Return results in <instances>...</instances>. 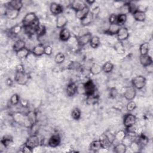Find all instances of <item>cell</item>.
Returning a JSON list of instances; mask_svg holds the SVG:
<instances>
[{"instance_id": "54", "label": "cell", "mask_w": 153, "mask_h": 153, "mask_svg": "<svg viewBox=\"0 0 153 153\" xmlns=\"http://www.w3.org/2000/svg\"><path fill=\"white\" fill-rule=\"evenodd\" d=\"M24 71V67L22 65H18L16 66V72Z\"/></svg>"}, {"instance_id": "9", "label": "cell", "mask_w": 153, "mask_h": 153, "mask_svg": "<svg viewBox=\"0 0 153 153\" xmlns=\"http://www.w3.org/2000/svg\"><path fill=\"white\" fill-rule=\"evenodd\" d=\"M136 95V89L133 87H127L124 92V97L125 99L128 101L133 100Z\"/></svg>"}, {"instance_id": "37", "label": "cell", "mask_w": 153, "mask_h": 153, "mask_svg": "<svg viewBox=\"0 0 153 153\" xmlns=\"http://www.w3.org/2000/svg\"><path fill=\"white\" fill-rule=\"evenodd\" d=\"M127 133L126 131L123 130H119L115 134V139H117L118 141H121L122 142V140L124 139V138L126 136Z\"/></svg>"}, {"instance_id": "2", "label": "cell", "mask_w": 153, "mask_h": 153, "mask_svg": "<svg viewBox=\"0 0 153 153\" xmlns=\"http://www.w3.org/2000/svg\"><path fill=\"white\" fill-rule=\"evenodd\" d=\"M30 78L29 75L24 71L16 72L14 75V81L19 85H26Z\"/></svg>"}, {"instance_id": "39", "label": "cell", "mask_w": 153, "mask_h": 153, "mask_svg": "<svg viewBox=\"0 0 153 153\" xmlns=\"http://www.w3.org/2000/svg\"><path fill=\"white\" fill-rule=\"evenodd\" d=\"M81 67V65L80 63L76 61H73L70 62V63L68 66V68L70 70H78Z\"/></svg>"}, {"instance_id": "16", "label": "cell", "mask_w": 153, "mask_h": 153, "mask_svg": "<svg viewBox=\"0 0 153 153\" xmlns=\"http://www.w3.org/2000/svg\"><path fill=\"white\" fill-rule=\"evenodd\" d=\"M77 93V85L74 82L69 83L66 88V93L68 96L72 97Z\"/></svg>"}, {"instance_id": "24", "label": "cell", "mask_w": 153, "mask_h": 153, "mask_svg": "<svg viewBox=\"0 0 153 153\" xmlns=\"http://www.w3.org/2000/svg\"><path fill=\"white\" fill-rule=\"evenodd\" d=\"M8 10H7V11L6 13V14H5L7 16V17L8 19H11V20L16 19L18 17V16L20 13V11L9 8L8 7Z\"/></svg>"}, {"instance_id": "14", "label": "cell", "mask_w": 153, "mask_h": 153, "mask_svg": "<svg viewBox=\"0 0 153 153\" xmlns=\"http://www.w3.org/2000/svg\"><path fill=\"white\" fill-rule=\"evenodd\" d=\"M61 142V139L59 135L53 134L52 135L48 140V144L52 148H55L58 146Z\"/></svg>"}, {"instance_id": "44", "label": "cell", "mask_w": 153, "mask_h": 153, "mask_svg": "<svg viewBox=\"0 0 153 153\" xmlns=\"http://www.w3.org/2000/svg\"><path fill=\"white\" fill-rule=\"evenodd\" d=\"M129 147L134 152H138L139 151V149L140 148V145H139V143L136 140L133 141L131 143V144L129 145Z\"/></svg>"}, {"instance_id": "30", "label": "cell", "mask_w": 153, "mask_h": 153, "mask_svg": "<svg viewBox=\"0 0 153 153\" xmlns=\"http://www.w3.org/2000/svg\"><path fill=\"white\" fill-rule=\"evenodd\" d=\"M89 44L93 48H97L100 44V40L99 37L97 36H92Z\"/></svg>"}, {"instance_id": "51", "label": "cell", "mask_w": 153, "mask_h": 153, "mask_svg": "<svg viewBox=\"0 0 153 153\" xmlns=\"http://www.w3.org/2000/svg\"><path fill=\"white\" fill-rule=\"evenodd\" d=\"M117 15L115 14H112L109 16V22L110 24H113V23H116L117 22Z\"/></svg>"}, {"instance_id": "5", "label": "cell", "mask_w": 153, "mask_h": 153, "mask_svg": "<svg viewBox=\"0 0 153 153\" xmlns=\"http://www.w3.org/2000/svg\"><path fill=\"white\" fill-rule=\"evenodd\" d=\"M84 90H85V95L87 96L93 95L96 93L97 90L95 84L91 79H89L84 83Z\"/></svg>"}, {"instance_id": "4", "label": "cell", "mask_w": 153, "mask_h": 153, "mask_svg": "<svg viewBox=\"0 0 153 153\" xmlns=\"http://www.w3.org/2000/svg\"><path fill=\"white\" fill-rule=\"evenodd\" d=\"M41 143L40 139L37 134H31L26 140L25 145L29 146L30 148L33 149L37 148Z\"/></svg>"}, {"instance_id": "45", "label": "cell", "mask_w": 153, "mask_h": 153, "mask_svg": "<svg viewBox=\"0 0 153 153\" xmlns=\"http://www.w3.org/2000/svg\"><path fill=\"white\" fill-rule=\"evenodd\" d=\"M136 104L133 100H130L126 105V109L129 112L133 111L136 109Z\"/></svg>"}, {"instance_id": "33", "label": "cell", "mask_w": 153, "mask_h": 153, "mask_svg": "<svg viewBox=\"0 0 153 153\" xmlns=\"http://www.w3.org/2000/svg\"><path fill=\"white\" fill-rule=\"evenodd\" d=\"M139 51L140 55H144L148 54L149 51V44L148 42L142 43L139 47Z\"/></svg>"}, {"instance_id": "48", "label": "cell", "mask_w": 153, "mask_h": 153, "mask_svg": "<svg viewBox=\"0 0 153 153\" xmlns=\"http://www.w3.org/2000/svg\"><path fill=\"white\" fill-rule=\"evenodd\" d=\"M1 143L2 145H4V146H8L11 144L12 139H10L9 137L7 138L4 136V137L1 139Z\"/></svg>"}, {"instance_id": "19", "label": "cell", "mask_w": 153, "mask_h": 153, "mask_svg": "<svg viewBox=\"0 0 153 153\" xmlns=\"http://www.w3.org/2000/svg\"><path fill=\"white\" fill-rule=\"evenodd\" d=\"M121 26H119L117 23H113V24H109V26L108 28V29L105 31V33L111 35H117L118 30H120Z\"/></svg>"}, {"instance_id": "7", "label": "cell", "mask_w": 153, "mask_h": 153, "mask_svg": "<svg viewBox=\"0 0 153 153\" xmlns=\"http://www.w3.org/2000/svg\"><path fill=\"white\" fill-rule=\"evenodd\" d=\"M92 37V35L90 32H87L84 33L83 35L79 36L77 39H76V42L78 44L81 46H84L88 44L90 41V39Z\"/></svg>"}, {"instance_id": "36", "label": "cell", "mask_w": 153, "mask_h": 153, "mask_svg": "<svg viewBox=\"0 0 153 153\" xmlns=\"http://www.w3.org/2000/svg\"><path fill=\"white\" fill-rule=\"evenodd\" d=\"M65 60V56L62 53H58L54 56V61L57 64L62 63Z\"/></svg>"}, {"instance_id": "42", "label": "cell", "mask_w": 153, "mask_h": 153, "mask_svg": "<svg viewBox=\"0 0 153 153\" xmlns=\"http://www.w3.org/2000/svg\"><path fill=\"white\" fill-rule=\"evenodd\" d=\"M46 32V28L44 25H39L38 26L36 31V34L38 36H43Z\"/></svg>"}, {"instance_id": "11", "label": "cell", "mask_w": 153, "mask_h": 153, "mask_svg": "<svg viewBox=\"0 0 153 153\" xmlns=\"http://www.w3.org/2000/svg\"><path fill=\"white\" fill-rule=\"evenodd\" d=\"M117 36L118 41L120 42L127 39L129 36V32L128 29L126 27H121L117 34Z\"/></svg>"}, {"instance_id": "40", "label": "cell", "mask_w": 153, "mask_h": 153, "mask_svg": "<svg viewBox=\"0 0 153 153\" xmlns=\"http://www.w3.org/2000/svg\"><path fill=\"white\" fill-rule=\"evenodd\" d=\"M120 14H127L130 13V7H129V3H124L123 4L121 7L120 8Z\"/></svg>"}, {"instance_id": "31", "label": "cell", "mask_w": 153, "mask_h": 153, "mask_svg": "<svg viewBox=\"0 0 153 153\" xmlns=\"http://www.w3.org/2000/svg\"><path fill=\"white\" fill-rule=\"evenodd\" d=\"M127 151V146L121 143H118L114 147V151L116 153H125Z\"/></svg>"}, {"instance_id": "53", "label": "cell", "mask_w": 153, "mask_h": 153, "mask_svg": "<svg viewBox=\"0 0 153 153\" xmlns=\"http://www.w3.org/2000/svg\"><path fill=\"white\" fill-rule=\"evenodd\" d=\"M53 49L52 47L50 45H47L45 46V50H44V54L48 56H50L52 54Z\"/></svg>"}, {"instance_id": "18", "label": "cell", "mask_w": 153, "mask_h": 153, "mask_svg": "<svg viewBox=\"0 0 153 153\" xmlns=\"http://www.w3.org/2000/svg\"><path fill=\"white\" fill-rule=\"evenodd\" d=\"M44 50L45 46L42 44H39L33 48L32 53L36 56H41L44 54Z\"/></svg>"}, {"instance_id": "27", "label": "cell", "mask_w": 153, "mask_h": 153, "mask_svg": "<svg viewBox=\"0 0 153 153\" xmlns=\"http://www.w3.org/2000/svg\"><path fill=\"white\" fill-rule=\"evenodd\" d=\"M102 71V66L97 63H93L90 68V72L93 75L99 74Z\"/></svg>"}, {"instance_id": "15", "label": "cell", "mask_w": 153, "mask_h": 153, "mask_svg": "<svg viewBox=\"0 0 153 153\" xmlns=\"http://www.w3.org/2000/svg\"><path fill=\"white\" fill-rule=\"evenodd\" d=\"M67 23H68V19L64 15L60 14L57 16L56 22V25L57 28L62 29L65 27V26L67 25Z\"/></svg>"}, {"instance_id": "28", "label": "cell", "mask_w": 153, "mask_h": 153, "mask_svg": "<svg viewBox=\"0 0 153 153\" xmlns=\"http://www.w3.org/2000/svg\"><path fill=\"white\" fill-rule=\"evenodd\" d=\"M102 148H103V146H102V143L100 140H93V142H91V143L90 145V149L91 151H96V152L99 151Z\"/></svg>"}, {"instance_id": "6", "label": "cell", "mask_w": 153, "mask_h": 153, "mask_svg": "<svg viewBox=\"0 0 153 153\" xmlns=\"http://www.w3.org/2000/svg\"><path fill=\"white\" fill-rule=\"evenodd\" d=\"M37 17L36 14L33 12H30L27 13L22 20V25L24 27H26L31 25L37 20Z\"/></svg>"}, {"instance_id": "23", "label": "cell", "mask_w": 153, "mask_h": 153, "mask_svg": "<svg viewBox=\"0 0 153 153\" xmlns=\"http://www.w3.org/2000/svg\"><path fill=\"white\" fill-rule=\"evenodd\" d=\"M26 117L31 125H33L37 123V114L34 111H29L26 114Z\"/></svg>"}, {"instance_id": "25", "label": "cell", "mask_w": 153, "mask_h": 153, "mask_svg": "<svg viewBox=\"0 0 153 153\" xmlns=\"http://www.w3.org/2000/svg\"><path fill=\"white\" fill-rule=\"evenodd\" d=\"M30 53V50L25 47L24 48L19 50V51L16 52V56L19 59H26V57H28V56H29Z\"/></svg>"}, {"instance_id": "52", "label": "cell", "mask_w": 153, "mask_h": 153, "mask_svg": "<svg viewBox=\"0 0 153 153\" xmlns=\"http://www.w3.org/2000/svg\"><path fill=\"white\" fill-rule=\"evenodd\" d=\"M22 152H25V153H30V152H32L33 149L30 148L29 146H27L26 145H24L22 147Z\"/></svg>"}, {"instance_id": "26", "label": "cell", "mask_w": 153, "mask_h": 153, "mask_svg": "<svg viewBox=\"0 0 153 153\" xmlns=\"http://www.w3.org/2000/svg\"><path fill=\"white\" fill-rule=\"evenodd\" d=\"M90 9L88 8V6H87L86 7H85L84 8L81 10H79L78 11H76L75 12V16H76V17L77 19H78L79 20H81L84 17H85L87 14L90 12Z\"/></svg>"}, {"instance_id": "46", "label": "cell", "mask_w": 153, "mask_h": 153, "mask_svg": "<svg viewBox=\"0 0 153 153\" xmlns=\"http://www.w3.org/2000/svg\"><path fill=\"white\" fill-rule=\"evenodd\" d=\"M109 95L111 98H115L118 95V90L115 87H112L109 91Z\"/></svg>"}, {"instance_id": "10", "label": "cell", "mask_w": 153, "mask_h": 153, "mask_svg": "<svg viewBox=\"0 0 153 153\" xmlns=\"http://www.w3.org/2000/svg\"><path fill=\"white\" fill-rule=\"evenodd\" d=\"M50 10L51 14L58 16L62 13L63 8L61 4H57L56 2H52L50 6Z\"/></svg>"}, {"instance_id": "35", "label": "cell", "mask_w": 153, "mask_h": 153, "mask_svg": "<svg viewBox=\"0 0 153 153\" xmlns=\"http://www.w3.org/2000/svg\"><path fill=\"white\" fill-rule=\"evenodd\" d=\"M81 112L79 109L75 108L71 111V117L75 120H78L81 118Z\"/></svg>"}, {"instance_id": "55", "label": "cell", "mask_w": 153, "mask_h": 153, "mask_svg": "<svg viewBox=\"0 0 153 153\" xmlns=\"http://www.w3.org/2000/svg\"><path fill=\"white\" fill-rule=\"evenodd\" d=\"M20 103H21V105L23 106V107H27L28 105V102L27 100L25 99H23L20 100Z\"/></svg>"}, {"instance_id": "22", "label": "cell", "mask_w": 153, "mask_h": 153, "mask_svg": "<svg viewBox=\"0 0 153 153\" xmlns=\"http://www.w3.org/2000/svg\"><path fill=\"white\" fill-rule=\"evenodd\" d=\"M23 6V2L20 0H13L8 2V7L20 11Z\"/></svg>"}, {"instance_id": "50", "label": "cell", "mask_w": 153, "mask_h": 153, "mask_svg": "<svg viewBox=\"0 0 153 153\" xmlns=\"http://www.w3.org/2000/svg\"><path fill=\"white\" fill-rule=\"evenodd\" d=\"M117 45H118V47L115 45V48H116V50H117V51L118 52V53H123L124 51V47H123L122 43L121 42H120L117 44Z\"/></svg>"}, {"instance_id": "38", "label": "cell", "mask_w": 153, "mask_h": 153, "mask_svg": "<svg viewBox=\"0 0 153 153\" xmlns=\"http://www.w3.org/2000/svg\"><path fill=\"white\" fill-rule=\"evenodd\" d=\"M98 100L99 96L96 93L91 96H87V102L89 104H94L98 101Z\"/></svg>"}, {"instance_id": "3", "label": "cell", "mask_w": 153, "mask_h": 153, "mask_svg": "<svg viewBox=\"0 0 153 153\" xmlns=\"http://www.w3.org/2000/svg\"><path fill=\"white\" fill-rule=\"evenodd\" d=\"M146 78L142 75H138L133 78L131 80L132 86L137 90H141L146 85Z\"/></svg>"}, {"instance_id": "21", "label": "cell", "mask_w": 153, "mask_h": 153, "mask_svg": "<svg viewBox=\"0 0 153 153\" xmlns=\"http://www.w3.org/2000/svg\"><path fill=\"white\" fill-rule=\"evenodd\" d=\"M93 18H94V14L92 11H90V12L87 14V15L81 20V25L84 26L89 25L93 22Z\"/></svg>"}, {"instance_id": "32", "label": "cell", "mask_w": 153, "mask_h": 153, "mask_svg": "<svg viewBox=\"0 0 153 153\" xmlns=\"http://www.w3.org/2000/svg\"><path fill=\"white\" fill-rule=\"evenodd\" d=\"M127 19V16L126 14H119L117 16V22L116 23H117L119 26H122L124 25Z\"/></svg>"}, {"instance_id": "41", "label": "cell", "mask_w": 153, "mask_h": 153, "mask_svg": "<svg viewBox=\"0 0 153 153\" xmlns=\"http://www.w3.org/2000/svg\"><path fill=\"white\" fill-rule=\"evenodd\" d=\"M20 98H19V96L17 94H13L11 97H10V103L12 105H17V104H19L20 103Z\"/></svg>"}, {"instance_id": "34", "label": "cell", "mask_w": 153, "mask_h": 153, "mask_svg": "<svg viewBox=\"0 0 153 153\" xmlns=\"http://www.w3.org/2000/svg\"><path fill=\"white\" fill-rule=\"evenodd\" d=\"M113 69H114V65L110 62H106L102 66V71L106 74L111 72Z\"/></svg>"}, {"instance_id": "17", "label": "cell", "mask_w": 153, "mask_h": 153, "mask_svg": "<svg viewBox=\"0 0 153 153\" xmlns=\"http://www.w3.org/2000/svg\"><path fill=\"white\" fill-rule=\"evenodd\" d=\"M71 37V34L69 29L67 28H63L60 30L59 33V38L62 41H68Z\"/></svg>"}, {"instance_id": "49", "label": "cell", "mask_w": 153, "mask_h": 153, "mask_svg": "<svg viewBox=\"0 0 153 153\" xmlns=\"http://www.w3.org/2000/svg\"><path fill=\"white\" fill-rule=\"evenodd\" d=\"M77 93H78L79 94H85L84 84H79L77 85Z\"/></svg>"}, {"instance_id": "20", "label": "cell", "mask_w": 153, "mask_h": 153, "mask_svg": "<svg viewBox=\"0 0 153 153\" xmlns=\"http://www.w3.org/2000/svg\"><path fill=\"white\" fill-rule=\"evenodd\" d=\"M132 15L134 19L137 22H144L146 19L145 13L143 11L136 10L132 13Z\"/></svg>"}, {"instance_id": "29", "label": "cell", "mask_w": 153, "mask_h": 153, "mask_svg": "<svg viewBox=\"0 0 153 153\" xmlns=\"http://www.w3.org/2000/svg\"><path fill=\"white\" fill-rule=\"evenodd\" d=\"M25 45H26V43L25 41L22 39H19L14 42L13 46V50L16 53L19 50L24 48L25 47Z\"/></svg>"}, {"instance_id": "13", "label": "cell", "mask_w": 153, "mask_h": 153, "mask_svg": "<svg viewBox=\"0 0 153 153\" xmlns=\"http://www.w3.org/2000/svg\"><path fill=\"white\" fill-rule=\"evenodd\" d=\"M139 61L140 64L145 68L152 65V59L151 56H149L148 54L140 55L139 57Z\"/></svg>"}, {"instance_id": "43", "label": "cell", "mask_w": 153, "mask_h": 153, "mask_svg": "<svg viewBox=\"0 0 153 153\" xmlns=\"http://www.w3.org/2000/svg\"><path fill=\"white\" fill-rule=\"evenodd\" d=\"M105 135V136L106 137V138L108 139V140L112 144L114 142V140H115V134H113L112 133H111L110 131H106L105 132V134H103Z\"/></svg>"}, {"instance_id": "47", "label": "cell", "mask_w": 153, "mask_h": 153, "mask_svg": "<svg viewBox=\"0 0 153 153\" xmlns=\"http://www.w3.org/2000/svg\"><path fill=\"white\" fill-rule=\"evenodd\" d=\"M22 29V26H20V25H16V26H14V27H13L11 28V32L13 34L17 35V34L21 32Z\"/></svg>"}, {"instance_id": "12", "label": "cell", "mask_w": 153, "mask_h": 153, "mask_svg": "<svg viewBox=\"0 0 153 153\" xmlns=\"http://www.w3.org/2000/svg\"><path fill=\"white\" fill-rule=\"evenodd\" d=\"M87 6V5H86V3L85 2L82 1H80V0L73 1L70 4L71 8L72 10H74V11H75V12L84 8Z\"/></svg>"}, {"instance_id": "8", "label": "cell", "mask_w": 153, "mask_h": 153, "mask_svg": "<svg viewBox=\"0 0 153 153\" xmlns=\"http://www.w3.org/2000/svg\"><path fill=\"white\" fill-rule=\"evenodd\" d=\"M136 117L132 114H126L123 119V124L126 128L133 126L136 123Z\"/></svg>"}, {"instance_id": "1", "label": "cell", "mask_w": 153, "mask_h": 153, "mask_svg": "<svg viewBox=\"0 0 153 153\" xmlns=\"http://www.w3.org/2000/svg\"><path fill=\"white\" fill-rule=\"evenodd\" d=\"M13 121L20 125H23L29 128H30L32 126L30 122L28 121L26 114H23L21 112H16L13 114Z\"/></svg>"}]
</instances>
